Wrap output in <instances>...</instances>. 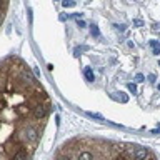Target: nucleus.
Returning <instances> with one entry per match:
<instances>
[{"label": "nucleus", "mask_w": 160, "mask_h": 160, "mask_svg": "<svg viewBox=\"0 0 160 160\" xmlns=\"http://www.w3.org/2000/svg\"><path fill=\"white\" fill-rule=\"evenodd\" d=\"M132 155L135 158H147L148 157V150H147V148H143V147H137L135 150H133Z\"/></svg>", "instance_id": "nucleus-1"}, {"label": "nucleus", "mask_w": 160, "mask_h": 160, "mask_svg": "<svg viewBox=\"0 0 160 160\" xmlns=\"http://www.w3.org/2000/svg\"><path fill=\"white\" fill-rule=\"evenodd\" d=\"M45 113H47V109H45V105H35V109H33V115L37 117V119H44L45 117Z\"/></svg>", "instance_id": "nucleus-2"}, {"label": "nucleus", "mask_w": 160, "mask_h": 160, "mask_svg": "<svg viewBox=\"0 0 160 160\" xmlns=\"http://www.w3.org/2000/svg\"><path fill=\"white\" fill-rule=\"evenodd\" d=\"M25 139L29 140V142H35L37 140V130L35 128H27L25 130Z\"/></svg>", "instance_id": "nucleus-3"}, {"label": "nucleus", "mask_w": 160, "mask_h": 160, "mask_svg": "<svg viewBox=\"0 0 160 160\" xmlns=\"http://www.w3.org/2000/svg\"><path fill=\"white\" fill-rule=\"evenodd\" d=\"M83 75H85V78L89 80V82H93V78H95V75H93V70L90 67H87L85 70H83Z\"/></svg>", "instance_id": "nucleus-4"}, {"label": "nucleus", "mask_w": 160, "mask_h": 160, "mask_svg": "<svg viewBox=\"0 0 160 160\" xmlns=\"http://www.w3.org/2000/svg\"><path fill=\"white\" fill-rule=\"evenodd\" d=\"M87 115L90 117V119H95V120H104V117L100 115V113H93V112H87Z\"/></svg>", "instance_id": "nucleus-5"}, {"label": "nucleus", "mask_w": 160, "mask_h": 160, "mask_svg": "<svg viewBox=\"0 0 160 160\" xmlns=\"http://www.w3.org/2000/svg\"><path fill=\"white\" fill-rule=\"evenodd\" d=\"M62 5L65 7V9H70V7H75V2H74V0H63Z\"/></svg>", "instance_id": "nucleus-6"}, {"label": "nucleus", "mask_w": 160, "mask_h": 160, "mask_svg": "<svg viewBox=\"0 0 160 160\" xmlns=\"http://www.w3.org/2000/svg\"><path fill=\"white\" fill-rule=\"evenodd\" d=\"M90 32H92L93 37H98V35H100V30H98L97 25H92V27H90Z\"/></svg>", "instance_id": "nucleus-7"}, {"label": "nucleus", "mask_w": 160, "mask_h": 160, "mask_svg": "<svg viewBox=\"0 0 160 160\" xmlns=\"http://www.w3.org/2000/svg\"><path fill=\"white\" fill-rule=\"evenodd\" d=\"M127 89L130 90L132 93H137V85L135 83H127Z\"/></svg>", "instance_id": "nucleus-8"}, {"label": "nucleus", "mask_w": 160, "mask_h": 160, "mask_svg": "<svg viewBox=\"0 0 160 160\" xmlns=\"http://www.w3.org/2000/svg\"><path fill=\"white\" fill-rule=\"evenodd\" d=\"M25 157H27L25 152H18V154H15V155H13V158H15V160H18V158H25Z\"/></svg>", "instance_id": "nucleus-9"}, {"label": "nucleus", "mask_w": 160, "mask_h": 160, "mask_svg": "<svg viewBox=\"0 0 160 160\" xmlns=\"http://www.w3.org/2000/svg\"><path fill=\"white\" fill-rule=\"evenodd\" d=\"M143 80H145V77H143V74H137V75H135V82L142 83Z\"/></svg>", "instance_id": "nucleus-10"}, {"label": "nucleus", "mask_w": 160, "mask_h": 160, "mask_svg": "<svg viewBox=\"0 0 160 160\" xmlns=\"http://www.w3.org/2000/svg\"><path fill=\"white\" fill-rule=\"evenodd\" d=\"M80 158H93V155L92 154H89V152H83V154H80L78 155Z\"/></svg>", "instance_id": "nucleus-11"}, {"label": "nucleus", "mask_w": 160, "mask_h": 160, "mask_svg": "<svg viewBox=\"0 0 160 160\" xmlns=\"http://www.w3.org/2000/svg\"><path fill=\"white\" fill-rule=\"evenodd\" d=\"M143 25V22L140 20V18H135V20H133V27H142Z\"/></svg>", "instance_id": "nucleus-12"}, {"label": "nucleus", "mask_w": 160, "mask_h": 160, "mask_svg": "<svg viewBox=\"0 0 160 160\" xmlns=\"http://www.w3.org/2000/svg\"><path fill=\"white\" fill-rule=\"evenodd\" d=\"M77 25L80 27V29H83V27H85V22H83V20H82V18H80V17H78V18H77Z\"/></svg>", "instance_id": "nucleus-13"}, {"label": "nucleus", "mask_w": 160, "mask_h": 160, "mask_svg": "<svg viewBox=\"0 0 160 160\" xmlns=\"http://www.w3.org/2000/svg\"><path fill=\"white\" fill-rule=\"evenodd\" d=\"M150 45L155 48V47H158V42H157V40H150ZM158 48H160V47H158Z\"/></svg>", "instance_id": "nucleus-14"}, {"label": "nucleus", "mask_w": 160, "mask_h": 160, "mask_svg": "<svg viewBox=\"0 0 160 160\" xmlns=\"http://www.w3.org/2000/svg\"><path fill=\"white\" fill-rule=\"evenodd\" d=\"M115 27H117L119 32H125V25H115Z\"/></svg>", "instance_id": "nucleus-15"}, {"label": "nucleus", "mask_w": 160, "mask_h": 160, "mask_svg": "<svg viewBox=\"0 0 160 160\" xmlns=\"http://www.w3.org/2000/svg\"><path fill=\"white\" fill-rule=\"evenodd\" d=\"M148 82H155V75H154V74L148 75Z\"/></svg>", "instance_id": "nucleus-16"}, {"label": "nucleus", "mask_w": 160, "mask_h": 160, "mask_svg": "<svg viewBox=\"0 0 160 160\" xmlns=\"http://www.w3.org/2000/svg\"><path fill=\"white\" fill-rule=\"evenodd\" d=\"M158 90H160V83H158Z\"/></svg>", "instance_id": "nucleus-17"}, {"label": "nucleus", "mask_w": 160, "mask_h": 160, "mask_svg": "<svg viewBox=\"0 0 160 160\" xmlns=\"http://www.w3.org/2000/svg\"><path fill=\"white\" fill-rule=\"evenodd\" d=\"M158 47H160V44H158Z\"/></svg>", "instance_id": "nucleus-18"}]
</instances>
